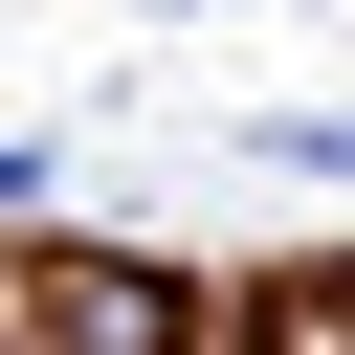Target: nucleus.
I'll return each instance as SVG.
<instances>
[{"label": "nucleus", "mask_w": 355, "mask_h": 355, "mask_svg": "<svg viewBox=\"0 0 355 355\" xmlns=\"http://www.w3.org/2000/svg\"><path fill=\"white\" fill-rule=\"evenodd\" d=\"M22 311H44V355H178V288L155 266H44Z\"/></svg>", "instance_id": "obj_1"}, {"label": "nucleus", "mask_w": 355, "mask_h": 355, "mask_svg": "<svg viewBox=\"0 0 355 355\" xmlns=\"http://www.w3.org/2000/svg\"><path fill=\"white\" fill-rule=\"evenodd\" d=\"M244 155H266V178H333V200H355V111H244Z\"/></svg>", "instance_id": "obj_2"}, {"label": "nucleus", "mask_w": 355, "mask_h": 355, "mask_svg": "<svg viewBox=\"0 0 355 355\" xmlns=\"http://www.w3.org/2000/svg\"><path fill=\"white\" fill-rule=\"evenodd\" d=\"M22 200H44V133H0V222H22Z\"/></svg>", "instance_id": "obj_3"}, {"label": "nucleus", "mask_w": 355, "mask_h": 355, "mask_svg": "<svg viewBox=\"0 0 355 355\" xmlns=\"http://www.w3.org/2000/svg\"><path fill=\"white\" fill-rule=\"evenodd\" d=\"M288 355H355V311H311V333H288Z\"/></svg>", "instance_id": "obj_4"}, {"label": "nucleus", "mask_w": 355, "mask_h": 355, "mask_svg": "<svg viewBox=\"0 0 355 355\" xmlns=\"http://www.w3.org/2000/svg\"><path fill=\"white\" fill-rule=\"evenodd\" d=\"M155 22H222V0H155Z\"/></svg>", "instance_id": "obj_5"}]
</instances>
